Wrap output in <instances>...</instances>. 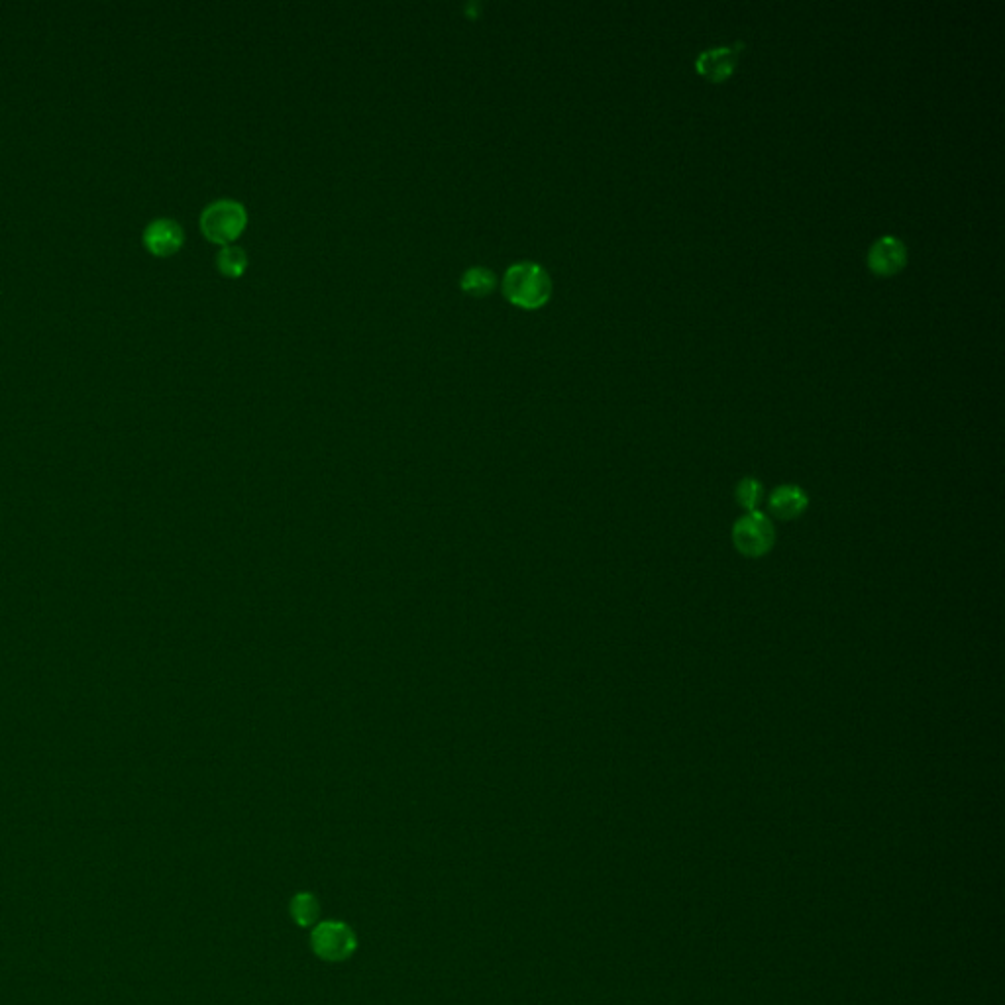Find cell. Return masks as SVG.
<instances>
[{"label":"cell","instance_id":"8fae6325","mask_svg":"<svg viewBox=\"0 0 1005 1005\" xmlns=\"http://www.w3.org/2000/svg\"><path fill=\"white\" fill-rule=\"evenodd\" d=\"M735 495H737L739 505H741L746 513L758 511L760 503L764 501V485L758 479H754V477H744L741 483L737 485Z\"/></svg>","mask_w":1005,"mask_h":1005},{"label":"cell","instance_id":"30bf717a","mask_svg":"<svg viewBox=\"0 0 1005 1005\" xmlns=\"http://www.w3.org/2000/svg\"><path fill=\"white\" fill-rule=\"evenodd\" d=\"M216 265L226 277H240L248 267V256L240 246L228 244L218 252Z\"/></svg>","mask_w":1005,"mask_h":1005},{"label":"cell","instance_id":"7c38bea8","mask_svg":"<svg viewBox=\"0 0 1005 1005\" xmlns=\"http://www.w3.org/2000/svg\"><path fill=\"white\" fill-rule=\"evenodd\" d=\"M291 909H293V917L299 925H311L317 919V901L313 900V896H309V894L297 896L291 903Z\"/></svg>","mask_w":1005,"mask_h":1005},{"label":"cell","instance_id":"5b68a950","mask_svg":"<svg viewBox=\"0 0 1005 1005\" xmlns=\"http://www.w3.org/2000/svg\"><path fill=\"white\" fill-rule=\"evenodd\" d=\"M742 50V44H735L699 53L695 59V71L709 83H725L737 71Z\"/></svg>","mask_w":1005,"mask_h":1005},{"label":"cell","instance_id":"6da1fadb","mask_svg":"<svg viewBox=\"0 0 1005 1005\" xmlns=\"http://www.w3.org/2000/svg\"><path fill=\"white\" fill-rule=\"evenodd\" d=\"M503 295L515 307L534 311L550 301L552 279L548 271L536 262H517L505 271Z\"/></svg>","mask_w":1005,"mask_h":1005},{"label":"cell","instance_id":"52a82bcc","mask_svg":"<svg viewBox=\"0 0 1005 1005\" xmlns=\"http://www.w3.org/2000/svg\"><path fill=\"white\" fill-rule=\"evenodd\" d=\"M185 242L183 226L173 218H154L144 230V244L156 256H171Z\"/></svg>","mask_w":1005,"mask_h":1005},{"label":"cell","instance_id":"9c48e42d","mask_svg":"<svg viewBox=\"0 0 1005 1005\" xmlns=\"http://www.w3.org/2000/svg\"><path fill=\"white\" fill-rule=\"evenodd\" d=\"M495 283H497L495 273L491 269H487V267H481V265L470 267L462 275V281H460L462 289L468 295H472V297H485V295H489L493 291Z\"/></svg>","mask_w":1005,"mask_h":1005},{"label":"cell","instance_id":"3957f363","mask_svg":"<svg viewBox=\"0 0 1005 1005\" xmlns=\"http://www.w3.org/2000/svg\"><path fill=\"white\" fill-rule=\"evenodd\" d=\"M774 542L776 529L760 511L746 513L733 527V544L744 558H762L772 550Z\"/></svg>","mask_w":1005,"mask_h":1005},{"label":"cell","instance_id":"277c9868","mask_svg":"<svg viewBox=\"0 0 1005 1005\" xmlns=\"http://www.w3.org/2000/svg\"><path fill=\"white\" fill-rule=\"evenodd\" d=\"M907 260H909L907 246L901 242L900 238L882 236L870 246L866 264H868V269L878 277H894L905 269Z\"/></svg>","mask_w":1005,"mask_h":1005},{"label":"cell","instance_id":"7a4b0ae2","mask_svg":"<svg viewBox=\"0 0 1005 1005\" xmlns=\"http://www.w3.org/2000/svg\"><path fill=\"white\" fill-rule=\"evenodd\" d=\"M248 224V211L234 199H218L201 212V230L216 244L228 246L234 242Z\"/></svg>","mask_w":1005,"mask_h":1005},{"label":"cell","instance_id":"ba28073f","mask_svg":"<svg viewBox=\"0 0 1005 1005\" xmlns=\"http://www.w3.org/2000/svg\"><path fill=\"white\" fill-rule=\"evenodd\" d=\"M809 507V497L805 489L797 485H780L768 499V511L780 521H794Z\"/></svg>","mask_w":1005,"mask_h":1005},{"label":"cell","instance_id":"8992f818","mask_svg":"<svg viewBox=\"0 0 1005 1005\" xmlns=\"http://www.w3.org/2000/svg\"><path fill=\"white\" fill-rule=\"evenodd\" d=\"M313 949L326 960H342L356 949V937L346 925L326 921L313 933Z\"/></svg>","mask_w":1005,"mask_h":1005}]
</instances>
